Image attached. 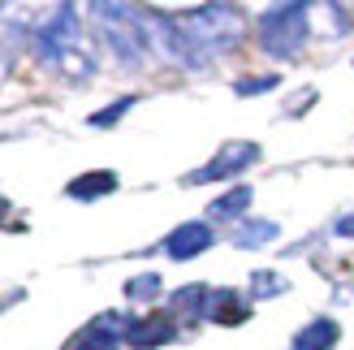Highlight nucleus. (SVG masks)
<instances>
[{"label":"nucleus","instance_id":"obj_1","mask_svg":"<svg viewBox=\"0 0 354 350\" xmlns=\"http://www.w3.org/2000/svg\"><path fill=\"white\" fill-rule=\"evenodd\" d=\"M30 44H35V57L52 69H61L65 78L82 82V78L95 74V57H91V48L82 44V22H78L74 5H61V9H52L44 22H35Z\"/></svg>","mask_w":354,"mask_h":350},{"label":"nucleus","instance_id":"obj_2","mask_svg":"<svg viewBox=\"0 0 354 350\" xmlns=\"http://www.w3.org/2000/svg\"><path fill=\"white\" fill-rule=\"evenodd\" d=\"M190 52V69H203L212 57L229 52L242 39V17L229 9V5H203V9H190L182 22H177Z\"/></svg>","mask_w":354,"mask_h":350},{"label":"nucleus","instance_id":"obj_3","mask_svg":"<svg viewBox=\"0 0 354 350\" xmlns=\"http://www.w3.org/2000/svg\"><path fill=\"white\" fill-rule=\"evenodd\" d=\"M307 39V5H272L259 17V44L268 57L290 61Z\"/></svg>","mask_w":354,"mask_h":350},{"label":"nucleus","instance_id":"obj_4","mask_svg":"<svg viewBox=\"0 0 354 350\" xmlns=\"http://www.w3.org/2000/svg\"><path fill=\"white\" fill-rule=\"evenodd\" d=\"M91 13L100 17V35L121 57V65L138 69V57H143V48H147L143 35H138V22H130L138 9H130V5H91Z\"/></svg>","mask_w":354,"mask_h":350},{"label":"nucleus","instance_id":"obj_5","mask_svg":"<svg viewBox=\"0 0 354 350\" xmlns=\"http://www.w3.org/2000/svg\"><path fill=\"white\" fill-rule=\"evenodd\" d=\"M255 160H259V143H225V147L216 151V160L203 165V169H194V173H186V182H190V186L221 182V178H234V173L251 169Z\"/></svg>","mask_w":354,"mask_h":350},{"label":"nucleus","instance_id":"obj_6","mask_svg":"<svg viewBox=\"0 0 354 350\" xmlns=\"http://www.w3.org/2000/svg\"><path fill=\"white\" fill-rule=\"evenodd\" d=\"M126 333H130V320L121 316V311H104V316H95L91 324H86V333L69 350H117L121 342H126Z\"/></svg>","mask_w":354,"mask_h":350},{"label":"nucleus","instance_id":"obj_7","mask_svg":"<svg viewBox=\"0 0 354 350\" xmlns=\"http://www.w3.org/2000/svg\"><path fill=\"white\" fill-rule=\"evenodd\" d=\"M207 247H212V230L203 221H186V225H177V230L165 238V255L169 259H194Z\"/></svg>","mask_w":354,"mask_h":350},{"label":"nucleus","instance_id":"obj_8","mask_svg":"<svg viewBox=\"0 0 354 350\" xmlns=\"http://www.w3.org/2000/svg\"><path fill=\"white\" fill-rule=\"evenodd\" d=\"M173 333H177V329H173V320H169V316H160V311H151V316H138V320H130V333H126V342H130L134 350H151V346H165Z\"/></svg>","mask_w":354,"mask_h":350},{"label":"nucleus","instance_id":"obj_9","mask_svg":"<svg viewBox=\"0 0 354 350\" xmlns=\"http://www.w3.org/2000/svg\"><path fill=\"white\" fill-rule=\"evenodd\" d=\"M117 190V173L113 169H95V173H82V178H74L65 186L69 199H104Z\"/></svg>","mask_w":354,"mask_h":350},{"label":"nucleus","instance_id":"obj_10","mask_svg":"<svg viewBox=\"0 0 354 350\" xmlns=\"http://www.w3.org/2000/svg\"><path fill=\"white\" fill-rule=\"evenodd\" d=\"M337 333H342V329L320 316V320H311L303 333H294L290 350H333V346H337Z\"/></svg>","mask_w":354,"mask_h":350},{"label":"nucleus","instance_id":"obj_11","mask_svg":"<svg viewBox=\"0 0 354 350\" xmlns=\"http://www.w3.org/2000/svg\"><path fill=\"white\" fill-rule=\"evenodd\" d=\"M207 316L216 320V324H242L246 316H251V307L242 303V294L221 290V294H212V299H207Z\"/></svg>","mask_w":354,"mask_h":350},{"label":"nucleus","instance_id":"obj_12","mask_svg":"<svg viewBox=\"0 0 354 350\" xmlns=\"http://www.w3.org/2000/svg\"><path fill=\"white\" fill-rule=\"evenodd\" d=\"M277 238H281L277 221H246L242 230L234 234V247H242V251H259V247H272Z\"/></svg>","mask_w":354,"mask_h":350},{"label":"nucleus","instance_id":"obj_13","mask_svg":"<svg viewBox=\"0 0 354 350\" xmlns=\"http://www.w3.org/2000/svg\"><path fill=\"white\" fill-rule=\"evenodd\" d=\"M246 208H251V186H234L229 195L212 199V208H207V212L225 221V217H238V212H246Z\"/></svg>","mask_w":354,"mask_h":350},{"label":"nucleus","instance_id":"obj_14","mask_svg":"<svg viewBox=\"0 0 354 350\" xmlns=\"http://www.w3.org/2000/svg\"><path fill=\"white\" fill-rule=\"evenodd\" d=\"M17 48H22V26H17V22H5V17H0V74H5L9 61L17 57Z\"/></svg>","mask_w":354,"mask_h":350},{"label":"nucleus","instance_id":"obj_15","mask_svg":"<svg viewBox=\"0 0 354 350\" xmlns=\"http://www.w3.org/2000/svg\"><path fill=\"white\" fill-rule=\"evenodd\" d=\"M130 109H134V95H126V100H113L109 109H100V113H91V117H86V126L104 130V126H113V121H121V117H126Z\"/></svg>","mask_w":354,"mask_h":350},{"label":"nucleus","instance_id":"obj_16","mask_svg":"<svg viewBox=\"0 0 354 350\" xmlns=\"http://www.w3.org/2000/svg\"><path fill=\"white\" fill-rule=\"evenodd\" d=\"M160 294V273H138L126 282V299H156Z\"/></svg>","mask_w":354,"mask_h":350},{"label":"nucleus","instance_id":"obj_17","mask_svg":"<svg viewBox=\"0 0 354 350\" xmlns=\"http://www.w3.org/2000/svg\"><path fill=\"white\" fill-rule=\"evenodd\" d=\"M286 277H277V273H255L251 277V290H255V299H272V294H286Z\"/></svg>","mask_w":354,"mask_h":350},{"label":"nucleus","instance_id":"obj_18","mask_svg":"<svg viewBox=\"0 0 354 350\" xmlns=\"http://www.w3.org/2000/svg\"><path fill=\"white\" fill-rule=\"evenodd\" d=\"M203 286H186V290H177L173 294V311H186V316H199V307H203Z\"/></svg>","mask_w":354,"mask_h":350},{"label":"nucleus","instance_id":"obj_19","mask_svg":"<svg viewBox=\"0 0 354 350\" xmlns=\"http://www.w3.org/2000/svg\"><path fill=\"white\" fill-rule=\"evenodd\" d=\"M277 82H281L277 74H263V78H242V82L234 86V91H238V95H263V91H272Z\"/></svg>","mask_w":354,"mask_h":350},{"label":"nucleus","instance_id":"obj_20","mask_svg":"<svg viewBox=\"0 0 354 350\" xmlns=\"http://www.w3.org/2000/svg\"><path fill=\"white\" fill-rule=\"evenodd\" d=\"M333 234H337V238H354V217H337V221H333Z\"/></svg>","mask_w":354,"mask_h":350},{"label":"nucleus","instance_id":"obj_21","mask_svg":"<svg viewBox=\"0 0 354 350\" xmlns=\"http://www.w3.org/2000/svg\"><path fill=\"white\" fill-rule=\"evenodd\" d=\"M5 217H9V199H5V195H0V221H5Z\"/></svg>","mask_w":354,"mask_h":350}]
</instances>
